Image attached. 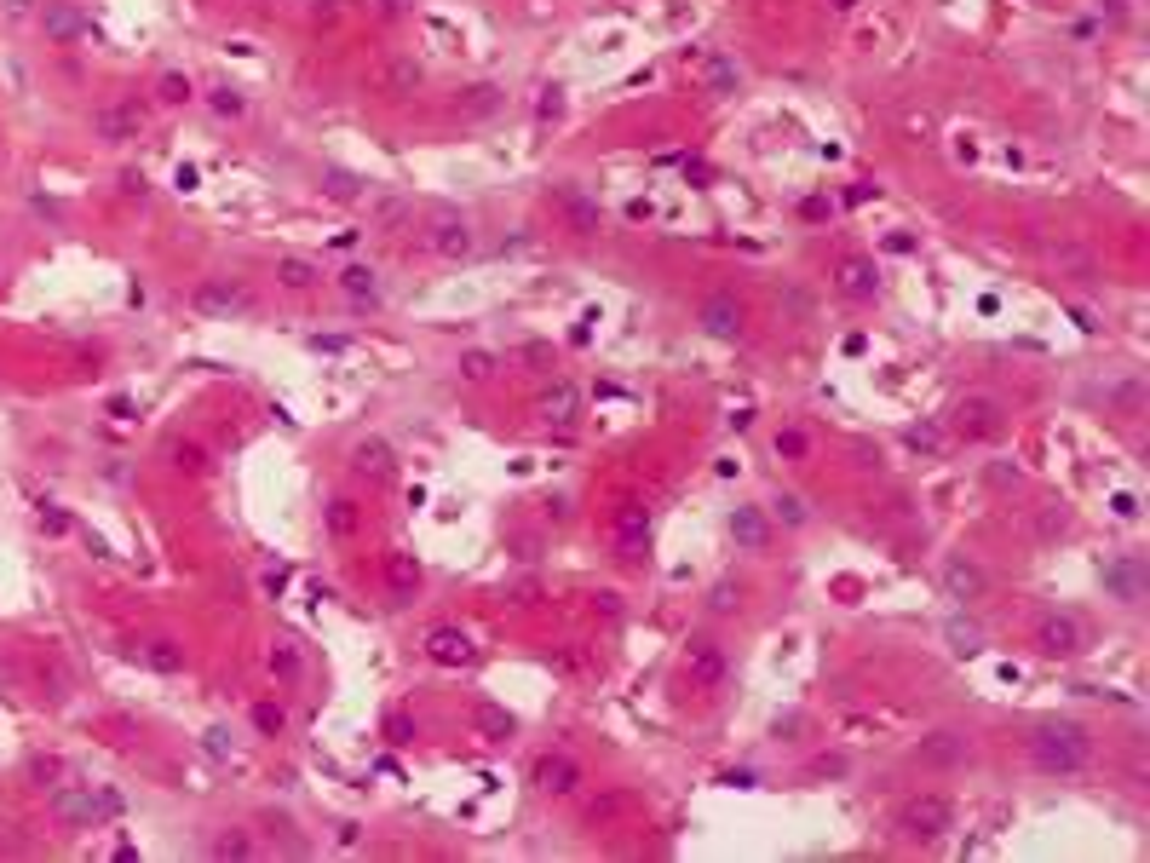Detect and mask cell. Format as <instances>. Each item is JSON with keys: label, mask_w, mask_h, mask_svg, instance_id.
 <instances>
[{"label": "cell", "mask_w": 1150, "mask_h": 863, "mask_svg": "<svg viewBox=\"0 0 1150 863\" xmlns=\"http://www.w3.org/2000/svg\"><path fill=\"white\" fill-rule=\"evenodd\" d=\"M92 133L104 144H133L138 133H144V116H138L133 104H104V110L92 116Z\"/></svg>", "instance_id": "ba28073f"}, {"label": "cell", "mask_w": 1150, "mask_h": 863, "mask_svg": "<svg viewBox=\"0 0 1150 863\" xmlns=\"http://www.w3.org/2000/svg\"><path fill=\"white\" fill-rule=\"evenodd\" d=\"M317 277H322V271L311 265V259H299V254H282V259H276V282H282V288H311Z\"/></svg>", "instance_id": "7402d4cb"}, {"label": "cell", "mask_w": 1150, "mask_h": 863, "mask_svg": "<svg viewBox=\"0 0 1150 863\" xmlns=\"http://www.w3.org/2000/svg\"><path fill=\"white\" fill-rule=\"evenodd\" d=\"M489 369H495L489 351H466V357H460V374H466V380H489Z\"/></svg>", "instance_id": "1f68e13d"}, {"label": "cell", "mask_w": 1150, "mask_h": 863, "mask_svg": "<svg viewBox=\"0 0 1150 863\" xmlns=\"http://www.w3.org/2000/svg\"><path fill=\"white\" fill-rule=\"evenodd\" d=\"M1104 6H1110V12H1122V6H1127V0H1104Z\"/></svg>", "instance_id": "b9f144b4"}, {"label": "cell", "mask_w": 1150, "mask_h": 863, "mask_svg": "<svg viewBox=\"0 0 1150 863\" xmlns=\"http://www.w3.org/2000/svg\"><path fill=\"white\" fill-rule=\"evenodd\" d=\"M610 536H616V547H639V541L650 536V513H644L639 501L616 507V518H610Z\"/></svg>", "instance_id": "9a60e30c"}, {"label": "cell", "mask_w": 1150, "mask_h": 863, "mask_svg": "<svg viewBox=\"0 0 1150 863\" xmlns=\"http://www.w3.org/2000/svg\"><path fill=\"white\" fill-rule=\"evenodd\" d=\"M570 415H575V386L570 380H558V386L541 397V420H558V426H564Z\"/></svg>", "instance_id": "cb8c5ba5"}, {"label": "cell", "mask_w": 1150, "mask_h": 863, "mask_svg": "<svg viewBox=\"0 0 1150 863\" xmlns=\"http://www.w3.org/2000/svg\"><path fill=\"white\" fill-rule=\"evenodd\" d=\"M1030 760L1041 771L1070 777V771H1081L1087 760H1093V737H1087L1076 720H1047V725H1035L1030 731Z\"/></svg>", "instance_id": "6da1fadb"}, {"label": "cell", "mask_w": 1150, "mask_h": 863, "mask_svg": "<svg viewBox=\"0 0 1150 863\" xmlns=\"http://www.w3.org/2000/svg\"><path fill=\"white\" fill-rule=\"evenodd\" d=\"M552 202L564 208V219H570V225H575V231H581V236H593V231H598V208H593V202H587V196H581V190L558 185V190H552Z\"/></svg>", "instance_id": "e0dca14e"}, {"label": "cell", "mask_w": 1150, "mask_h": 863, "mask_svg": "<svg viewBox=\"0 0 1150 863\" xmlns=\"http://www.w3.org/2000/svg\"><path fill=\"white\" fill-rule=\"evenodd\" d=\"M478 720H483V731H489V737H506V731H512V720H506V714H495V708H483Z\"/></svg>", "instance_id": "8d00e7d4"}, {"label": "cell", "mask_w": 1150, "mask_h": 863, "mask_svg": "<svg viewBox=\"0 0 1150 863\" xmlns=\"http://www.w3.org/2000/svg\"><path fill=\"white\" fill-rule=\"evenodd\" d=\"M897 829L909 840H938L955 829V806H949V794H915V800H903V812H897Z\"/></svg>", "instance_id": "7a4b0ae2"}, {"label": "cell", "mask_w": 1150, "mask_h": 863, "mask_svg": "<svg viewBox=\"0 0 1150 863\" xmlns=\"http://www.w3.org/2000/svg\"><path fill=\"white\" fill-rule=\"evenodd\" d=\"M1081 645H1087V628H1081L1076 616H1047L1041 628H1035V651L1041 656H1081Z\"/></svg>", "instance_id": "5b68a950"}, {"label": "cell", "mask_w": 1150, "mask_h": 863, "mask_svg": "<svg viewBox=\"0 0 1150 863\" xmlns=\"http://www.w3.org/2000/svg\"><path fill=\"white\" fill-rule=\"evenodd\" d=\"M679 668H685V679L696 685V691H719V685H725V674H731V662H725V645H719V639H690Z\"/></svg>", "instance_id": "3957f363"}, {"label": "cell", "mask_w": 1150, "mask_h": 863, "mask_svg": "<svg viewBox=\"0 0 1150 863\" xmlns=\"http://www.w3.org/2000/svg\"><path fill=\"white\" fill-rule=\"evenodd\" d=\"M213 852H219V858H248L253 846H248V835H225L219 846H213Z\"/></svg>", "instance_id": "d590c367"}, {"label": "cell", "mask_w": 1150, "mask_h": 863, "mask_svg": "<svg viewBox=\"0 0 1150 863\" xmlns=\"http://www.w3.org/2000/svg\"><path fill=\"white\" fill-rule=\"evenodd\" d=\"M328 536H334V541L357 536V501H345V495H340V501H328Z\"/></svg>", "instance_id": "484cf974"}, {"label": "cell", "mask_w": 1150, "mask_h": 863, "mask_svg": "<svg viewBox=\"0 0 1150 863\" xmlns=\"http://www.w3.org/2000/svg\"><path fill=\"white\" fill-rule=\"evenodd\" d=\"M386 12H409V0H386Z\"/></svg>", "instance_id": "60d3db41"}, {"label": "cell", "mask_w": 1150, "mask_h": 863, "mask_svg": "<svg viewBox=\"0 0 1150 863\" xmlns=\"http://www.w3.org/2000/svg\"><path fill=\"white\" fill-rule=\"evenodd\" d=\"M426 656L443 662V668H466V662H472V639L460 628H432L426 633Z\"/></svg>", "instance_id": "8fae6325"}, {"label": "cell", "mask_w": 1150, "mask_h": 863, "mask_svg": "<svg viewBox=\"0 0 1150 863\" xmlns=\"http://www.w3.org/2000/svg\"><path fill=\"white\" fill-rule=\"evenodd\" d=\"M777 455H782V461H805V455H811V438H805L800 426H782V432H777Z\"/></svg>", "instance_id": "83f0119b"}, {"label": "cell", "mask_w": 1150, "mask_h": 863, "mask_svg": "<svg viewBox=\"0 0 1150 863\" xmlns=\"http://www.w3.org/2000/svg\"><path fill=\"white\" fill-rule=\"evenodd\" d=\"M731 536L742 553H765L771 547V524H765V513L759 507H736L731 513Z\"/></svg>", "instance_id": "7c38bea8"}, {"label": "cell", "mask_w": 1150, "mask_h": 863, "mask_svg": "<svg viewBox=\"0 0 1150 863\" xmlns=\"http://www.w3.org/2000/svg\"><path fill=\"white\" fill-rule=\"evenodd\" d=\"M173 461H179V472H190V478H196V472H207V449L202 444H179V449H173Z\"/></svg>", "instance_id": "f546056e"}, {"label": "cell", "mask_w": 1150, "mask_h": 863, "mask_svg": "<svg viewBox=\"0 0 1150 863\" xmlns=\"http://www.w3.org/2000/svg\"><path fill=\"white\" fill-rule=\"evenodd\" d=\"M58 812L75 817V823H98V817H110V812H115V794L69 789V794H58Z\"/></svg>", "instance_id": "4fadbf2b"}, {"label": "cell", "mask_w": 1150, "mask_h": 863, "mask_svg": "<svg viewBox=\"0 0 1150 863\" xmlns=\"http://www.w3.org/2000/svg\"><path fill=\"white\" fill-rule=\"evenodd\" d=\"M386 731H391V743H409V720H403V714H391Z\"/></svg>", "instance_id": "ab89813d"}, {"label": "cell", "mask_w": 1150, "mask_h": 863, "mask_svg": "<svg viewBox=\"0 0 1150 863\" xmlns=\"http://www.w3.org/2000/svg\"><path fill=\"white\" fill-rule=\"evenodd\" d=\"M386 576H391V593L409 599L414 587H420V564H414L409 553H386Z\"/></svg>", "instance_id": "603a6c76"}, {"label": "cell", "mask_w": 1150, "mask_h": 863, "mask_svg": "<svg viewBox=\"0 0 1150 863\" xmlns=\"http://www.w3.org/2000/svg\"><path fill=\"white\" fill-rule=\"evenodd\" d=\"M777 507H782V518H788V524H805V507H800V495H782Z\"/></svg>", "instance_id": "f35d334b"}, {"label": "cell", "mask_w": 1150, "mask_h": 863, "mask_svg": "<svg viewBox=\"0 0 1150 863\" xmlns=\"http://www.w3.org/2000/svg\"><path fill=\"white\" fill-rule=\"evenodd\" d=\"M702 328H708L713 340H742V305H736L731 294L702 300Z\"/></svg>", "instance_id": "9c48e42d"}, {"label": "cell", "mask_w": 1150, "mask_h": 863, "mask_svg": "<svg viewBox=\"0 0 1150 863\" xmlns=\"http://www.w3.org/2000/svg\"><path fill=\"white\" fill-rule=\"evenodd\" d=\"M351 461H357L363 478H391V449L380 444V438H363V444L351 449Z\"/></svg>", "instance_id": "d6986e66"}, {"label": "cell", "mask_w": 1150, "mask_h": 863, "mask_svg": "<svg viewBox=\"0 0 1150 863\" xmlns=\"http://www.w3.org/2000/svg\"><path fill=\"white\" fill-rule=\"evenodd\" d=\"M190 305H196V311H207V317H230V311H242V305H248V288H242V282H230V277H213V282H202V288L190 294Z\"/></svg>", "instance_id": "52a82bcc"}, {"label": "cell", "mask_w": 1150, "mask_h": 863, "mask_svg": "<svg viewBox=\"0 0 1150 863\" xmlns=\"http://www.w3.org/2000/svg\"><path fill=\"white\" fill-rule=\"evenodd\" d=\"M299 668H305V656H299V639H288V633H282V639L271 645V674L282 679V685H294Z\"/></svg>", "instance_id": "44dd1931"}, {"label": "cell", "mask_w": 1150, "mask_h": 863, "mask_svg": "<svg viewBox=\"0 0 1150 863\" xmlns=\"http://www.w3.org/2000/svg\"><path fill=\"white\" fill-rule=\"evenodd\" d=\"M736 605H742V593H736L731 582H719V587H713V610H719V616H731Z\"/></svg>", "instance_id": "e575fe53"}, {"label": "cell", "mask_w": 1150, "mask_h": 863, "mask_svg": "<svg viewBox=\"0 0 1150 863\" xmlns=\"http://www.w3.org/2000/svg\"><path fill=\"white\" fill-rule=\"evenodd\" d=\"M41 29H46V41H58V47H69V41L81 35V12H75L69 0H46V12H41Z\"/></svg>", "instance_id": "5bb4252c"}, {"label": "cell", "mask_w": 1150, "mask_h": 863, "mask_svg": "<svg viewBox=\"0 0 1150 863\" xmlns=\"http://www.w3.org/2000/svg\"><path fill=\"white\" fill-rule=\"evenodd\" d=\"M834 282H840V294H851V300H874V265L869 259H840V265H834Z\"/></svg>", "instance_id": "2e32d148"}, {"label": "cell", "mask_w": 1150, "mask_h": 863, "mask_svg": "<svg viewBox=\"0 0 1150 863\" xmlns=\"http://www.w3.org/2000/svg\"><path fill=\"white\" fill-rule=\"evenodd\" d=\"M920 754H926L932 766H949V760H961V743H955V731H938V737L920 748Z\"/></svg>", "instance_id": "f1b7e54d"}, {"label": "cell", "mask_w": 1150, "mask_h": 863, "mask_svg": "<svg viewBox=\"0 0 1150 863\" xmlns=\"http://www.w3.org/2000/svg\"><path fill=\"white\" fill-rule=\"evenodd\" d=\"M943 587H949V599H978L984 593V570L966 559H949L943 564Z\"/></svg>", "instance_id": "ac0fdd59"}, {"label": "cell", "mask_w": 1150, "mask_h": 863, "mask_svg": "<svg viewBox=\"0 0 1150 863\" xmlns=\"http://www.w3.org/2000/svg\"><path fill=\"white\" fill-rule=\"evenodd\" d=\"M949 426H955V438L978 444V438H995V432H1001V409H995L989 397H961L955 415H949Z\"/></svg>", "instance_id": "277c9868"}, {"label": "cell", "mask_w": 1150, "mask_h": 863, "mask_svg": "<svg viewBox=\"0 0 1150 863\" xmlns=\"http://www.w3.org/2000/svg\"><path fill=\"white\" fill-rule=\"evenodd\" d=\"M535 789L552 794V800H564V794L581 789V766H575L564 748H558V754H541V760H535Z\"/></svg>", "instance_id": "8992f818"}, {"label": "cell", "mask_w": 1150, "mask_h": 863, "mask_svg": "<svg viewBox=\"0 0 1150 863\" xmlns=\"http://www.w3.org/2000/svg\"><path fill=\"white\" fill-rule=\"evenodd\" d=\"M840 6H857V0H840Z\"/></svg>", "instance_id": "7bdbcfd3"}, {"label": "cell", "mask_w": 1150, "mask_h": 863, "mask_svg": "<svg viewBox=\"0 0 1150 863\" xmlns=\"http://www.w3.org/2000/svg\"><path fill=\"white\" fill-rule=\"evenodd\" d=\"M322 185H328V196H334V202H357V179H351V173H328Z\"/></svg>", "instance_id": "d6a6232c"}, {"label": "cell", "mask_w": 1150, "mask_h": 863, "mask_svg": "<svg viewBox=\"0 0 1150 863\" xmlns=\"http://www.w3.org/2000/svg\"><path fill=\"white\" fill-rule=\"evenodd\" d=\"M138 656H144L156 674H179L184 668V651L173 645V639H138Z\"/></svg>", "instance_id": "ffe728a7"}, {"label": "cell", "mask_w": 1150, "mask_h": 863, "mask_svg": "<svg viewBox=\"0 0 1150 863\" xmlns=\"http://www.w3.org/2000/svg\"><path fill=\"white\" fill-rule=\"evenodd\" d=\"M156 98H161V104H190V98H196V87H190V75H161Z\"/></svg>", "instance_id": "4316f807"}, {"label": "cell", "mask_w": 1150, "mask_h": 863, "mask_svg": "<svg viewBox=\"0 0 1150 863\" xmlns=\"http://www.w3.org/2000/svg\"><path fill=\"white\" fill-rule=\"evenodd\" d=\"M432 248L443 259H466V254H472V231H466V219H455V213H432Z\"/></svg>", "instance_id": "30bf717a"}, {"label": "cell", "mask_w": 1150, "mask_h": 863, "mask_svg": "<svg viewBox=\"0 0 1150 863\" xmlns=\"http://www.w3.org/2000/svg\"><path fill=\"white\" fill-rule=\"evenodd\" d=\"M253 725H259V731H265V737H276V731H282V725H288V714H282V708H276V702H259V708H253Z\"/></svg>", "instance_id": "4dcf8cb0"}, {"label": "cell", "mask_w": 1150, "mask_h": 863, "mask_svg": "<svg viewBox=\"0 0 1150 863\" xmlns=\"http://www.w3.org/2000/svg\"><path fill=\"white\" fill-rule=\"evenodd\" d=\"M213 110L219 116H242V93L236 87H213Z\"/></svg>", "instance_id": "836d02e7"}, {"label": "cell", "mask_w": 1150, "mask_h": 863, "mask_svg": "<svg viewBox=\"0 0 1150 863\" xmlns=\"http://www.w3.org/2000/svg\"><path fill=\"white\" fill-rule=\"evenodd\" d=\"M121 196H138V202H144V196H150V185H144V173H121Z\"/></svg>", "instance_id": "74e56055"}, {"label": "cell", "mask_w": 1150, "mask_h": 863, "mask_svg": "<svg viewBox=\"0 0 1150 863\" xmlns=\"http://www.w3.org/2000/svg\"><path fill=\"white\" fill-rule=\"evenodd\" d=\"M340 288L351 294V300H380V282H374V271H368V265H345Z\"/></svg>", "instance_id": "d4e9b609"}]
</instances>
